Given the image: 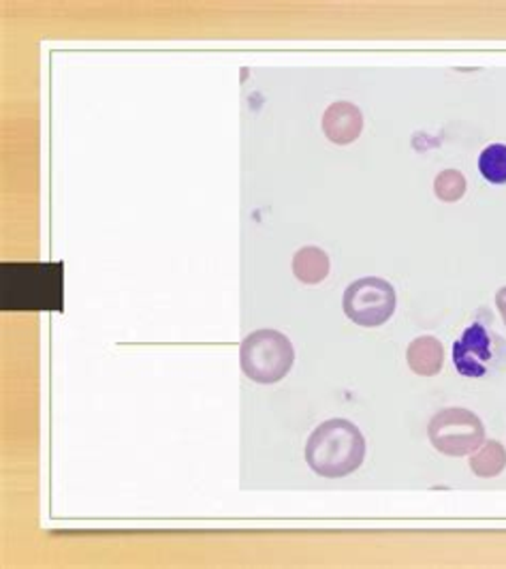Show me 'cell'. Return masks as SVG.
<instances>
[{
  "instance_id": "6da1fadb",
  "label": "cell",
  "mask_w": 506,
  "mask_h": 569,
  "mask_svg": "<svg viewBox=\"0 0 506 569\" xmlns=\"http://www.w3.org/2000/svg\"><path fill=\"white\" fill-rule=\"evenodd\" d=\"M366 458V439L348 420H327L314 428L306 443V462L321 478H346L355 473Z\"/></svg>"
},
{
  "instance_id": "7a4b0ae2",
  "label": "cell",
  "mask_w": 506,
  "mask_h": 569,
  "mask_svg": "<svg viewBox=\"0 0 506 569\" xmlns=\"http://www.w3.org/2000/svg\"><path fill=\"white\" fill-rule=\"evenodd\" d=\"M295 362V349L279 330H256L240 347V367L244 375L261 386L282 381Z\"/></svg>"
},
{
  "instance_id": "3957f363",
  "label": "cell",
  "mask_w": 506,
  "mask_h": 569,
  "mask_svg": "<svg viewBox=\"0 0 506 569\" xmlns=\"http://www.w3.org/2000/svg\"><path fill=\"white\" fill-rule=\"evenodd\" d=\"M427 437L441 455L457 458L477 452L485 443V427L477 413L462 407H449L429 420Z\"/></svg>"
},
{
  "instance_id": "277c9868",
  "label": "cell",
  "mask_w": 506,
  "mask_h": 569,
  "mask_svg": "<svg viewBox=\"0 0 506 569\" xmlns=\"http://www.w3.org/2000/svg\"><path fill=\"white\" fill-rule=\"evenodd\" d=\"M394 284L378 277H366L348 284L342 298L344 315L364 328H378L395 313Z\"/></svg>"
},
{
  "instance_id": "5b68a950",
  "label": "cell",
  "mask_w": 506,
  "mask_h": 569,
  "mask_svg": "<svg viewBox=\"0 0 506 569\" xmlns=\"http://www.w3.org/2000/svg\"><path fill=\"white\" fill-rule=\"evenodd\" d=\"M455 369L464 377H485L494 362V339L483 323H473L453 345Z\"/></svg>"
},
{
  "instance_id": "8992f818",
  "label": "cell",
  "mask_w": 506,
  "mask_h": 569,
  "mask_svg": "<svg viewBox=\"0 0 506 569\" xmlns=\"http://www.w3.org/2000/svg\"><path fill=\"white\" fill-rule=\"evenodd\" d=\"M323 133L336 146H348L355 142L364 131V114L357 106L348 101L332 103L323 114Z\"/></svg>"
},
{
  "instance_id": "52a82bcc",
  "label": "cell",
  "mask_w": 506,
  "mask_h": 569,
  "mask_svg": "<svg viewBox=\"0 0 506 569\" xmlns=\"http://www.w3.org/2000/svg\"><path fill=\"white\" fill-rule=\"evenodd\" d=\"M406 362L415 375L434 377L445 365V347L434 337H419L408 345Z\"/></svg>"
},
{
  "instance_id": "ba28073f",
  "label": "cell",
  "mask_w": 506,
  "mask_h": 569,
  "mask_svg": "<svg viewBox=\"0 0 506 569\" xmlns=\"http://www.w3.org/2000/svg\"><path fill=\"white\" fill-rule=\"evenodd\" d=\"M330 256L318 247H304L293 257V274L300 283H323L330 277Z\"/></svg>"
},
{
  "instance_id": "9c48e42d",
  "label": "cell",
  "mask_w": 506,
  "mask_h": 569,
  "mask_svg": "<svg viewBox=\"0 0 506 569\" xmlns=\"http://www.w3.org/2000/svg\"><path fill=\"white\" fill-rule=\"evenodd\" d=\"M470 469L477 478H498L506 469V450L500 441H485L475 455L470 456Z\"/></svg>"
},
{
  "instance_id": "30bf717a",
  "label": "cell",
  "mask_w": 506,
  "mask_h": 569,
  "mask_svg": "<svg viewBox=\"0 0 506 569\" xmlns=\"http://www.w3.org/2000/svg\"><path fill=\"white\" fill-rule=\"evenodd\" d=\"M478 171L492 184H506V143H489L478 157Z\"/></svg>"
},
{
  "instance_id": "8fae6325",
  "label": "cell",
  "mask_w": 506,
  "mask_h": 569,
  "mask_svg": "<svg viewBox=\"0 0 506 569\" xmlns=\"http://www.w3.org/2000/svg\"><path fill=\"white\" fill-rule=\"evenodd\" d=\"M466 178L459 170H445L441 171L434 180V193L438 200L447 201H459L466 193Z\"/></svg>"
},
{
  "instance_id": "7c38bea8",
  "label": "cell",
  "mask_w": 506,
  "mask_h": 569,
  "mask_svg": "<svg viewBox=\"0 0 506 569\" xmlns=\"http://www.w3.org/2000/svg\"><path fill=\"white\" fill-rule=\"evenodd\" d=\"M496 307H498V311L503 315V321H505L506 326V287H503V289L496 293Z\"/></svg>"
}]
</instances>
